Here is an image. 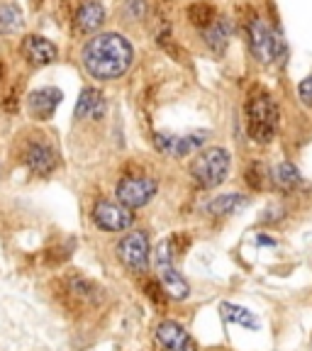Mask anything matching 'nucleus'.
I'll list each match as a JSON object with an SVG mask.
<instances>
[{
	"mask_svg": "<svg viewBox=\"0 0 312 351\" xmlns=\"http://www.w3.org/2000/svg\"><path fill=\"white\" fill-rule=\"evenodd\" d=\"M22 56L32 66H47L51 61H56L59 49H56V44L49 42V39L39 37V34H29L22 42Z\"/></svg>",
	"mask_w": 312,
	"mask_h": 351,
	"instance_id": "f8f14e48",
	"label": "nucleus"
},
{
	"mask_svg": "<svg viewBox=\"0 0 312 351\" xmlns=\"http://www.w3.org/2000/svg\"><path fill=\"white\" fill-rule=\"evenodd\" d=\"M249 37H252V51L261 64H274L285 59V42L278 29H271L261 17H254L249 25Z\"/></svg>",
	"mask_w": 312,
	"mask_h": 351,
	"instance_id": "39448f33",
	"label": "nucleus"
},
{
	"mask_svg": "<svg viewBox=\"0 0 312 351\" xmlns=\"http://www.w3.org/2000/svg\"><path fill=\"white\" fill-rule=\"evenodd\" d=\"M61 98H64V93H61L59 88H37V90H32L27 95L29 115L34 120H49L56 112V108H59Z\"/></svg>",
	"mask_w": 312,
	"mask_h": 351,
	"instance_id": "9b49d317",
	"label": "nucleus"
},
{
	"mask_svg": "<svg viewBox=\"0 0 312 351\" xmlns=\"http://www.w3.org/2000/svg\"><path fill=\"white\" fill-rule=\"evenodd\" d=\"M210 132L208 130H197L191 132V134H169V132H159L154 137V144L161 154L166 156H173V159H181V156H188V154L197 152L208 142Z\"/></svg>",
	"mask_w": 312,
	"mask_h": 351,
	"instance_id": "6e6552de",
	"label": "nucleus"
},
{
	"mask_svg": "<svg viewBox=\"0 0 312 351\" xmlns=\"http://www.w3.org/2000/svg\"><path fill=\"white\" fill-rule=\"evenodd\" d=\"M154 269H156V278L164 285V291L169 293V298H173V300H186L188 293H191V285H188V280L176 269L173 252H171V239L159 241L156 258H154Z\"/></svg>",
	"mask_w": 312,
	"mask_h": 351,
	"instance_id": "20e7f679",
	"label": "nucleus"
},
{
	"mask_svg": "<svg viewBox=\"0 0 312 351\" xmlns=\"http://www.w3.org/2000/svg\"><path fill=\"white\" fill-rule=\"evenodd\" d=\"M159 191V183L152 176H125L120 183H117V203L127 205L130 210L144 208V205L152 200Z\"/></svg>",
	"mask_w": 312,
	"mask_h": 351,
	"instance_id": "423d86ee",
	"label": "nucleus"
},
{
	"mask_svg": "<svg viewBox=\"0 0 312 351\" xmlns=\"http://www.w3.org/2000/svg\"><path fill=\"white\" fill-rule=\"evenodd\" d=\"M105 112V98L98 88H86L81 93L76 103V117L83 120V117H91V120H100Z\"/></svg>",
	"mask_w": 312,
	"mask_h": 351,
	"instance_id": "dca6fc26",
	"label": "nucleus"
},
{
	"mask_svg": "<svg viewBox=\"0 0 312 351\" xmlns=\"http://www.w3.org/2000/svg\"><path fill=\"white\" fill-rule=\"evenodd\" d=\"M232 37V22L227 17H215L208 27H203V39L215 54H222Z\"/></svg>",
	"mask_w": 312,
	"mask_h": 351,
	"instance_id": "4468645a",
	"label": "nucleus"
},
{
	"mask_svg": "<svg viewBox=\"0 0 312 351\" xmlns=\"http://www.w3.org/2000/svg\"><path fill=\"white\" fill-rule=\"evenodd\" d=\"M154 337H156V344L161 351H197L195 339L188 335L183 324L173 322V319H164L156 324Z\"/></svg>",
	"mask_w": 312,
	"mask_h": 351,
	"instance_id": "9d476101",
	"label": "nucleus"
},
{
	"mask_svg": "<svg viewBox=\"0 0 312 351\" xmlns=\"http://www.w3.org/2000/svg\"><path fill=\"white\" fill-rule=\"evenodd\" d=\"M269 181H271V171L263 164H252L247 169V183L254 191H263Z\"/></svg>",
	"mask_w": 312,
	"mask_h": 351,
	"instance_id": "412c9836",
	"label": "nucleus"
},
{
	"mask_svg": "<svg viewBox=\"0 0 312 351\" xmlns=\"http://www.w3.org/2000/svg\"><path fill=\"white\" fill-rule=\"evenodd\" d=\"M22 27V12L15 5H0V34L17 32Z\"/></svg>",
	"mask_w": 312,
	"mask_h": 351,
	"instance_id": "aec40b11",
	"label": "nucleus"
},
{
	"mask_svg": "<svg viewBox=\"0 0 312 351\" xmlns=\"http://www.w3.org/2000/svg\"><path fill=\"white\" fill-rule=\"evenodd\" d=\"M105 22V8L100 5L98 0H86L76 12V27L81 32H95L100 29V25Z\"/></svg>",
	"mask_w": 312,
	"mask_h": 351,
	"instance_id": "2eb2a0df",
	"label": "nucleus"
},
{
	"mask_svg": "<svg viewBox=\"0 0 312 351\" xmlns=\"http://www.w3.org/2000/svg\"><path fill=\"white\" fill-rule=\"evenodd\" d=\"M244 208H247V197L241 193H225V195H217L208 203V213L213 217H230Z\"/></svg>",
	"mask_w": 312,
	"mask_h": 351,
	"instance_id": "f3484780",
	"label": "nucleus"
},
{
	"mask_svg": "<svg viewBox=\"0 0 312 351\" xmlns=\"http://www.w3.org/2000/svg\"><path fill=\"white\" fill-rule=\"evenodd\" d=\"M81 56L86 71L93 78H98V81H115V78L125 76L130 71L134 49H132V44L122 34L105 32L88 39Z\"/></svg>",
	"mask_w": 312,
	"mask_h": 351,
	"instance_id": "f257e3e1",
	"label": "nucleus"
},
{
	"mask_svg": "<svg viewBox=\"0 0 312 351\" xmlns=\"http://www.w3.org/2000/svg\"><path fill=\"white\" fill-rule=\"evenodd\" d=\"M219 315H222V319H227L230 324H239V327L252 329V332H256V329L261 327V322H259V317L252 313V310H247V307H241V305H235V302H222V305H219Z\"/></svg>",
	"mask_w": 312,
	"mask_h": 351,
	"instance_id": "a211bd4d",
	"label": "nucleus"
},
{
	"mask_svg": "<svg viewBox=\"0 0 312 351\" xmlns=\"http://www.w3.org/2000/svg\"><path fill=\"white\" fill-rule=\"evenodd\" d=\"M25 164H27V169L32 171V173L47 176V173H51V171L56 169V164H59V156H56V152L49 147V144L32 142L27 147V152H25Z\"/></svg>",
	"mask_w": 312,
	"mask_h": 351,
	"instance_id": "ddd939ff",
	"label": "nucleus"
},
{
	"mask_svg": "<svg viewBox=\"0 0 312 351\" xmlns=\"http://www.w3.org/2000/svg\"><path fill=\"white\" fill-rule=\"evenodd\" d=\"M300 181V171L293 164H288V161H283V164L276 166V171H271V183L276 188H280V191H293Z\"/></svg>",
	"mask_w": 312,
	"mask_h": 351,
	"instance_id": "6ab92c4d",
	"label": "nucleus"
},
{
	"mask_svg": "<svg viewBox=\"0 0 312 351\" xmlns=\"http://www.w3.org/2000/svg\"><path fill=\"white\" fill-rule=\"evenodd\" d=\"M117 256L132 274H144L149 269V237L147 232H130L117 244Z\"/></svg>",
	"mask_w": 312,
	"mask_h": 351,
	"instance_id": "0eeeda50",
	"label": "nucleus"
},
{
	"mask_svg": "<svg viewBox=\"0 0 312 351\" xmlns=\"http://www.w3.org/2000/svg\"><path fill=\"white\" fill-rule=\"evenodd\" d=\"M93 222L98 225V230H103V232H122L134 222V215L122 203L100 200L93 208Z\"/></svg>",
	"mask_w": 312,
	"mask_h": 351,
	"instance_id": "1a4fd4ad",
	"label": "nucleus"
},
{
	"mask_svg": "<svg viewBox=\"0 0 312 351\" xmlns=\"http://www.w3.org/2000/svg\"><path fill=\"white\" fill-rule=\"evenodd\" d=\"M188 15H191V22L193 25H197V27L203 29V27H208L210 22L215 20V10L210 5H205V3H200V5H193L191 10H188Z\"/></svg>",
	"mask_w": 312,
	"mask_h": 351,
	"instance_id": "4be33fe9",
	"label": "nucleus"
},
{
	"mask_svg": "<svg viewBox=\"0 0 312 351\" xmlns=\"http://www.w3.org/2000/svg\"><path fill=\"white\" fill-rule=\"evenodd\" d=\"M247 132L256 144L274 142L278 132V105L261 88L252 90L247 100Z\"/></svg>",
	"mask_w": 312,
	"mask_h": 351,
	"instance_id": "f03ea898",
	"label": "nucleus"
},
{
	"mask_svg": "<svg viewBox=\"0 0 312 351\" xmlns=\"http://www.w3.org/2000/svg\"><path fill=\"white\" fill-rule=\"evenodd\" d=\"M230 152L222 147L205 149L195 156L191 166L193 181L200 188H219L230 176Z\"/></svg>",
	"mask_w": 312,
	"mask_h": 351,
	"instance_id": "7ed1b4c3",
	"label": "nucleus"
},
{
	"mask_svg": "<svg viewBox=\"0 0 312 351\" xmlns=\"http://www.w3.org/2000/svg\"><path fill=\"white\" fill-rule=\"evenodd\" d=\"M298 95H300L305 103H310V100H312V76L305 78V81L298 86Z\"/></svg>",
	"mask_w": 312,
	"mask_h": 351,
	"instance_id": "5701e85b",
	"label": "nucleus"
}]
</instances>
